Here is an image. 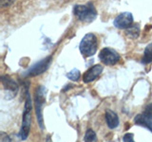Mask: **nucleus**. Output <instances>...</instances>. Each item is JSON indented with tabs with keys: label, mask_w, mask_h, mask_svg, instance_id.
Segmentation results:
<instances>
[{
	"label": "nucleus",
	"mask_w": 152,
	"mask_h": 142,
	"mask_svg": "<svg viewBox=\"0 0 152 142\" xmlns=\"http://www.w3.org/2000/svg\"><path fill=\"white\" fill-rule=\"evenodd\" d=\"M31 95L28 93V86H26V102H25V110L23 113L22 117V126L19 133L20 138L22 140H26L31 130Z\"/></svg>",
	"instance_id": "1"
},
{
	"label": "nucleus",
	"mask_w": 152,
	"mask_h": 142,
	"mask_svg": "<svg viewBox=\"0 0 152 142\" xmlns=\"http://www.w3.org/2000/svg\"><path fill=\"white\" fill-rule=\"evenodd\" d=\"M74 15L78 20L90 23L94 21L97 17V11L92 3H87L86 5H76L73 9Z\"/></svg>",
	"instance_id": "2"
},
{
	"label": "nucleus",
	"mask_w": 152,
	"mask_h": 142,
	"mask_svg": "<svg viewBox=\"0 0 152 142\" xmlns=\"http://www.w3.org/2000/svg\"><path fill=\"white\" fill-rule=\"evenodd\" d=\"M80 52L85 58L91 57L96 53L98 49L97 37L93 33H88L84 36L79 46Z\"/></svg>",
	"instance_id": "3"
},
{
	"label": "nucleus",
	"mask_w": 152,
	"mask_h": 142,
	"mask_svg": "<svg viewBox=\"0 0 152 142\" xmlns=\"http://www.w3.org/2000/svg\"><path fill=\"white\" fill-rule=\"evenodd\" d=\"M46 92L47 89L44 86H39L35 90L34 94V105L36 118L40 128L44 129V120H43V105L46 102Z\"/></svg>",
	"instance_id": "4"
},
{
	"label": "nucleus",
	"mask_w": 152,
	"mask_h": 142,
	"mask_svg": "<svg viewBox=\"0 0 152 142\" xmlns=\"http://www.w3.org/2000/svg\"><path fill=\"white\" fill-rule=\"evenodd\" d=\"M99 59L103 64L107 65L116 64L120 61V55L111 47H104L99 53Z\"/></svg>",
	"instance_id": "5"
},
{
	"label": "nucleus",
	"mask_w": 152,
	"mask_h": 142,
	"mask_svg": "<svg viewBox=\"0 0 152 142\" xmlns=\"http://www.w3.org/2000/svg\"><path fill=\"white\" fill-rule=\"evenodd\" d=\"M51 61H52L51 56H49V57H47V58L39 61L34 65H32L30 69L27 70L25 76H27V77H34V76H38L42 73H44L45 71L50 67Z\"/></svg>",
	"instance_id": "6"
},
{
	"label": "nucleus",
	"mask_w": 152,
	"mask_h": 142,
	"mask_svg": "<svg viewBox=\"0 0 152 142\" xmlns=\"http://www.w3.org/2000/svg\"><path fill=\"white\" fill-rule=\"evenodd\" d=\"M1 82L3 88L6 93L5 99H11L16 96V93L18 91V84L15 80H13L12 78H10L9 76L4 75L1 77Z\"/></svg>",
	"instance_id": "7"
},
{
	"label": "nucleus",
	"mask_w": 152,
	"mask_h": 142,
	"mask_svg": "<svg viewBox=\"0 0 152 142\" xmlns=\"http://www.w3.org/2000/svg\"><path fill=\"white\" fill-rule=\"evenodd\" d=\"M114 26L120 30H126L127 28L132 26L133 24V15L131 12H123L114 19Z\"/></svg>",
	"instance_id": "8"
},
{
	"label": "nucleus",
	"mask_w": 152,
	"mask_h": 142,
	"mask_svg": "<svg viewBox=\"0 0 152 142\" xmlns=\"http://www.w3.org/2000/svg\"><path fill=\"white\" fill-rule=\"evenodd\" d=\"M103 71V66L101 64H95L92 67L88 68L86 73L83 76V82L86 83H91L92 80H94L95 79H97V77H99L101 75Z\"/></svg>",
	"instance_id": "9"
},
{
	"label": "nucleus",
	"mask_w": 152,
	"mask_h": 142,
	"mask_svg": "<svg viewBox=\"0 0 152 142\" xmlns=\"http://www.w3.org/2000/svg\"><path fill=\"white\" fill-rule=\"evenodd\" d=\"M106 120L108 128L110 129H114L119 125V117L117 114L110 109H107L106 111Z\"/></svg>",
	"instance_id": "10"
},
{
	"label": "nucleus",
	"mask_w": 152,
	"mask_h": 142,
	"mask_svg": "<svg viewBox=\"0 0 152 142\" xmlns=\"http://www.w3.org/2000/svg\"><path fill=\"white\" fill-rule=\"evenodd\" d=\"M134 121H135V123L137 125L145 127L150 132H152V120H150V118H148V117H146L144 114H142V115H138L135 117Z\"/></svg>",
	"instance_id": "11"
},
{
	"label": "nucleus",
	"mask_w": 152,
	"mask_h": 142,
	"mask_svg": "<svg viewBox=\"0 0 152 142\" xmlns=\"http://www.w3.org/2000/svg\"><path fill=\"white\" fill-rule=\"evenodd\" d=\"M140 27L138 24H135V25H132L131 27L127 28L126 30V35L129 38H132V39H136V38L139 37L140 35Z\"/></svg>",
	"instance_id": "12"
},
{
	"label": "nucleus",
	"mask_w": 152,
	"mask_h": 142,
	"mask_svg": "<svg viewBox=\"0 0 152 142\" xmlns=\"http://www.w3.org/2000/svg\"><path fill=\"white\" fill-rule=\"evenodd\" d=\"M142 63L144 64L152 63V44L146 46L144 52V57L142 59Z\"/></svg>",
	"instance_id": "13"
},
{
	"label": "nucleus",
	"mask_w": 152,
	"mask_h": 142,
	"mask_svg": "<svg viewBox=\"0 0 152 142\" xmlns=\"http://www.w3.org/2000/svg\"><path fill=\"white\" fill-rule=\"evenodd\" d=\"M85 142H97V136L95 132L91 129H88L85 134Z\"/></svg>",
	"instance_id": "14"
},
{
	"label": "nucleus",
	"mask_w": 152,
	"mask_h": 142,
	"mask_svg": "<svg viewBox=\"0 0 152 142\" xmlns=\"http://www.w3.org/2000/svg\"><path fill=\"white\" fill-rule=\"evenodd\" d=\"M66 77L71 80H78V79L80 78V71L78 69L74 68L66 74Z\"/></svg>",
	"instance_id": "15"
},
{
	"label": "nucleus",
	"mask_w": 152,
	"mask_h": 142,
	"mask_svg": "<svg viewBox=\"0 0 152 142\" xmlns=\"http://www.w3.org/2000/svg\"><path fill=\"white\" fill-rule=\"evenodd\" d=\"M144 115L146 117L150 118V120H152V103L148 104L145 108V111H144Z\"/></svg>",
	"instance_id": "16"
},
{
	"label": "nucleus",
	"mask_w": 152,
	"mask_h": 142,
	"mask_svg": "<svg viewBox=\"0 0 152 142\" xmlns=\"http://www.w3.org/2000/svg\"><path fill=\"white\" fill-rule=\"evenodd\" d=\"M133 136H134L133 134H131V133H127V134H126L123 137L124 142H135L134 139H133Z\"/></svg>",
	"instance_id": "17"
},
{
	"label": "nucleus",
	"mask_w": 152,
	"mask_h": 142,
	"mask_svg": "<svg viewBox=\"0 0 152 142\" xmlns=\"http://www.w3.org/2000/svg\"><path fill=\"white\" fill-rule=\"evenodd\" d=\"M0 138H1V142H12L11 137L7 134H5L4 132H1V134H0Z\"/></svg>",
	"instance_id": "18"
},
{
	"label": "nucleus",
	"mask_w": 152,
	"mask_h": 142,
	"mask_svg": "<svg viewBox=\"0 0 152 142\" xmlns=\"http://www.w3.org/2000/svg\"><path fill=\"white\" fill-rule=\"evenodd\" d=\"M15 0H0V5H1V7L4 8V7H8L10 5H12Z\"/></svg>",
	"instance_id": "19"
},
{
	"label": "nucleus",
	"mask_w": 152,
	"mask_h": 142,
	"mask_svg": "<svg viewBox=\"0 0 152 142\" xmlns=\"http://www.w3.org/2000/svg\"><path fill=\"white\" fill-rule=\"evenodd\" d=\"M46 142H52V141H51V139H50V135H48V136H47Z\"/></svg>",
	"instance_id": "20"
}]
</instances>
